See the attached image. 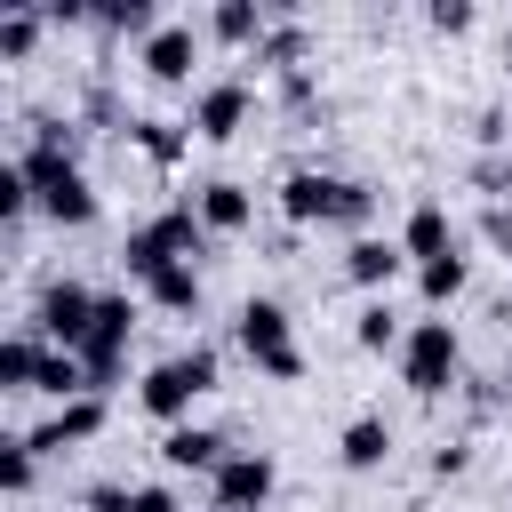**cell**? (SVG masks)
<instances>
[{"label": "cell", "mask_w": 512, "mask_h": 512, "mask_svg": "<svg viewBox=\"0 0 512 512\" xmlns=\"http://www.w3.org/2000/svg\"><path fill=\"white\" fill-rule=\"evenodd\" d=\"M352 344H360V352H400L408 328H400V312H392L384 296H368V304L352 312Z\"/></svg>", "instance_id": "21"}, {"label": "cell", "mask_w": 512, "mask_h": 512, "mask_svg": "<svg viewBox=\"0 0 512 512\" xmlns=\"http://www.w3.org/2000/svg\"><path fill=\"white\" fill-rule=\"evenodd\" d=\"M280 216L288 224H336V232H368L376 216V192L360 176H336V168H288L280 176Z\"/></svg>", "instance_id": "1"}, {"label": "cell", "mask_w": 512, "mask_h": 512, "mask_svg": "<svg viewBox=\"0 0 512 512\" xmlns=\"http://www.w3.org/2000/svg\"><path fill=\"white\" fill-rule=\"evenodd\" d=\"M128 496H136V488H120V480H96L80 504H88V512H128Z\"/></svg>", "instance_id": "30"}, {"label": "cell", "mask_w": 512, "mask_h": 512, "mask_svg": "<svg viewBox=\"0 0 512 512\" xmlns=\"http://www.w3.org/2000/svg\"><path fill=\"white\" fill-rule=\"evenodd\" d=\"M424 24L456 40V32H472V24H480V8H472V0H432V8H424Z\"/></svg>", "instance_id": "27"}, {"label": "cell", "mask_w": 512, "mask_h": 512, "mask_svg": "<svg viewBox=\"0 0 512 512\" xmlns=\"http://www.w3.org/2000/svg\"><path fill=\"white\" fill-rule=\"evenodd\" d=\"M192 216L208 224V240H224V232H248V224H256V200H248V184L208 176V184L192 192Z\"/></svg>", "instance_id": "13"}, {"label": "cell", "mask_w": 512, "mask_h": 512, "mask_svg": "<svg viewBox=\"0 0 512 512\" xmlns=\"http://www.w3.org/2000/svg\"><path fill=\"white\" fill-rule=\"evenodd\" d=\"M264 24H272V16H264L256 0H216V8H208V32H216L224 48H248V56H256V40H264Z\"/></svg>", "instance_id": "19"}, {"label": "cell", "mask_w": 512, "mask_h": 512, "mask_svg": "<svg viewBox=\"0 0 512 512\" xmlns=\"http://www.w3.org/2000/svg\"><path fill=\"white\" fill-rule=\"evenodd\" d=\"M400 248H408V264H440V256H456V224H448V208H440V200H416L408 224H400Z\"/></svg>", "instance_id": "14"}, {"label": "cell", "mask_w": 512, "mask_h": 512, "mask_svg": "<svg viewBox=\"0 0 512 512\" xmlns=\"http://www.w3.org/2000/svg\"><path fill=\"white\" fill-rule=\"evenodd\" d=\"M128 144H136L152 168H176V160L192 152V120H152V112H144V120H128Z\"/></svg>", "instance_id": "17"}, {"label": "cell", "mask_w": 512, "mask_h": 512, "mask_svg": "<svg viewBox=\"0 0 512 512\" xmlns=\"http://www.w3.org/2000/svg\"><path fill=\"white\" fill-rule=\"evenodd\" d=\"M136 64H144L160 88H184L192 64H200V32H192V24H160L152 40H136Z\"/></svg>", "instance_id": "11"}, {"label": "cell", "mask_w": 512, "mask_h": 512, "mask_svg": "<svg viewBox=\"0 0 512 512\" xmlns=\"http://www.w3.org/2000/svg\"><path fill=\"white\" fill-rule=\"evenodd\" d=\"M32 480H40V456H32L24 440H8V448H0V496H8V504H24V496H32Z\"/></svg>", "instance_id": "26"}, {"label": "cell", "mask_w": 512, "mask_h": 512, "mask_svg": "<svg viewBox=\"0 0 512 512\" xmlns=\"http://www.w3.org/2000/svg\"><path fill=\"white\" fill-rule=\"evenodd\" d=\"M272 488H280V464H272L264 448H232V456L208 472V504H216V512H264Z\"/></svg>", "instance_id": "8"}, {"label": "cell", "mask_w": 512, "mask_h": 512, "mask_svg": "<svg viewBox=\"0 0 512 512\" xmlns=\"http://www.w3.org/2000/svg\"><path fill=\"white\" fill-rule=\"evenodd\" d=\"M40 24H48V8L8 0V8H0V64H24V56L40 48Z\"/></svg>", "instance_id": "20"}, {"label": "cell", "mask_w": 512, "mask_h": 512, "mask_svg": "<svg viewBox=\"0 0 512 512\" xmlns=\"http://www.w3.org/2000/svg\"><path fill=\"white\" fill-rule=\"evenodd\" d=\"M504 64H512V32H504Z\"/></svg>", "instance_id": "34"}, {"label": "cell", "mask_w": 512, "mask_h": 512, "mask_svg": "<svg viewBox=\"0 0 512 512\" xmlns=\"http://www.w3.org/2000/svg\"><path fill=\"white\" fill-rule=\"evenodd\" d=\"M464 280H472V264H464V248H456V256H440V264H416V296H424L432 312H448V304L464 296Z\"/></svg>", "instance_id": "22"}, {"label": "cell", "mask_w": 512, "mask_h": 512, "mask_svg": "<svg viewBox=\"0 0 512 512\" xmlns=\"http://www.w3.org/2000/svg\"><path fill=\"white\" fill-rule=\"evenodd\" d=\"M24 208H32V176H24L16 160H8V168H0V224H16Z\"/></svg>", "instance_id": "28"}, {"label": "cell", "mask_w": 512, "mask_h": 512, "mask_svg": "<svg viewBox=\"0 0 512 512\" xmlns=\"http://www.w3.org/2000/svg\"><path fill=\"white\" fill-rule=\"evenodd\" d=\"M40 360H48V344H40L32 328H16V336L0 344V384H8V392H32V384H40Z\"/></svg>", "instance_id": "24"}, {"label": "cell", "mask_w": 512, "mask_h": 512, "mask_svg": "<svg viewBox=\"0 0 512 512\" xmlns=\"http://www.w3.org/2000/svg\"><path fill=\"white\" fill-rule=\"evenodd\" d=\"M88 328H96V288L88 280H48L40 304H32V336L56 344V352H80Z\"/></svg>", "instance_id": "7"}, {"label": "cell", "mask_w": 512, "mask_h": 512, "mask_svg": "<svg viewBox=\"0 0 512 512\" xmlns=\"http://www.w3.org/2000/svg\"><path fill=\"white\" fill-rule=\"evenodd\" d=\"M400 272H408V248H400V240H384V232H360V240L344 248V280H352V288H368V296H384Z\"/></svg>", "instance_id": "12"}, {"label": "cell", "mask_w": 512, "mask_h": 512, "mask_svg": "<svg viewBox=\"0 0 512 512\" xmlns=\"http://www.w3.org/2000/svg\"><path fill=\"white\" fill-rule=\"evenodd\" d=\"M16 168L32 176V208L48 216V224H96V184H88V168L72 160V152H16Z\"/></svg>", "instance_id": "5"}, {"label": "cell", "mask_w": 512, "mask_h": 512, "mask_svg": "<svg viewBox=\"0 0 512 512\" xmlns=\"http://www.w3.org/2000/svg\"><path fill=\"white\" fill-rule=\"evenodd\" d=\"M104 416H112V408H104V392H88V400H64V408H48V416H40L32 432H16V440H24L32 456H64V448L96 440V432H104Z\"/></svg>", "instance_id": "10"}, {"label": "cell", "mask_w": 512, "mask_h": 512, "mask_svg": "<svg viewBox=\"0 0 512 512\" xmlns=\"http://www.w3.org/2000/svg\"><path fill=\"white\" fill-rule=\"evenodd\" d=\"M128 512H184V504H176V488H160V480H152V488H136V496H128Z\"/></svg>", "instance_id": "32"}, {"label": "cell", "mask_w": 512, "mask_h": 512, "mask_svg": "<svg viewBox=\"0 0 512 512\" xmlns=\"http://www.w3.org/2000/svg\"><path fill=\"white\" fill-rule=\"evenodd\" d=\"M216 392V352L208 344H184V352H168V360H152L144 368V384H136V408L144 416H160L168 432L192 416V400H208Z\"/></svg>", "instance_id": "3"}, {"label": "cell", "mask_w": 512, "mask_h": 512, "mask_svg": "<svg viewBox=\"0 0 512 512\" xmlns=\"http://www.w3.org/2000/svg\"><path fill=\"white\" fill-rule=\"evenodd\" d=\"M232 448H224V432H208V424H176V432H160V464L168 472H216Z\"/></svg>", "instance_id": "15"}, {"label": "cell", "mask_w": 512, "mask_h": 512, "mask_svg": "<svg viewBox=\"0 0 512 512\" xmlns=\"http://www.w3.org/2000/svg\"><path fill=\"white\" fill-rule=\"evenodd\" d=\"M152 312H200V264H168L160 280H144Z\"/></svg>", "instance_id": "23"}, {"label": "cell", "mask_w": 512, "mask_h": 512, "mask_svg": "<svg viewBox=\"0 0 512 512\" xmlns=\"http://www.w3.org/2000/svg\"><path fill=\"white\" fill-rule=\"evenodd\" d=\"M480 232H488V240H496V248H504V256H512V200H496V208H488V216H480Z\"/></svg>", "instance_id": "31"}, {"label": "cell", "mask_w": 512, "mask_h": 512, "mask_svg": "<svg viewBox=\"0 0 512 512\" xmlns=\"http://www.w3.org/2000/svg\"><path fill=\"white\" fill-rule=\"evenodd\" d=\"M232 336H240V352L256 360V376H272V384H296V376H304L296 320H288V304H280V296H248V304L232 312Z\"/></svg>", "instance_id": "4"}, {"label": "cell", "mask_w": 512, "mask_h": 512, "mask_svg": "<svg viewBox=\"0 0 512 512\" xmlns=\"http://www.w3.org/2000/svg\"><path fill=\"white\" fill-rule=\"evenodd\" d=\"M208 248V224L192 216V200H176V208H160V216H144L128 240H120V264H128V280L144 288V280H160L168 264H192Z\"/></svg>", "instance_id": "2"}, {"label": "cell", "mask_w": 512, "mask_h": 512, "mask_svg": "<svg viewBox=\"0 0 512 512\" xmlns=\"http://www.w3.org/2000/svg\"><path fill=\"white\" fill-rule=\"evenodd\" d=\"M384 456H392V424L384 416H352L336 432V464L344 472H384Z\"/></svg>", "instance_id": "16"}, {"label": "cell", "mask_w": 512, "mask_h": 512, "mask_svg": "<svg viewBox=\"0 0 512 512\" xmlns=\"http://www.w3.org/2000/svg\"><path fill=\"white\" fill-rule=\"evenodd\" d=\"M464 464H472V448H456V440L432 448V480H448V472H464Z\"/></svg>", "instance_id": "33"}, {"label": "cell", "mask_w": 512, "mask_h": 512, "mask_svg": "<svg viewBox=\"0 0 512 512\" xmlns=\"http://www.w3.org/2000/svg\"><path fill=\"white\" fill-rule=\"evenodd\" d=\"M256 64H272L280 80H288V72H304V64H312V32H304L296 16L264 24V40H256Z\"/></svg>", "instance_id": "18"}, {"label": "cell", "mask_w": 512, "mask_h": 512, "mask_svg": "<svg viewBox=\"0 0 512 512\" xmlns=\"http://www.w3.org/2000/svg\"><path fill=\"white\" fill-rule=\"evenodd\" d=\"M456 368H464V344H456V328L432 312V320H416L408 328V344H400V384L416 392V400H440L448 384H456Z\"/></svg>", "instance_id": "6"}, {"label": "cell", "mask_w": 512, "mask_h": 512, "mask_svg": "<svg viewBox=\"0 0 512 512\" xmlns=\"http://www.w3.org/2000/svg\"><path fill=\"white\" fill-rule=\"evenodd\" d=\"M248 104H256V88H248L240 72L200 80V88H192V136H200V144H232V136L248 128Z\"/></svg>", "instance_id": "9"}, {"label": "cell", "mask_w": 512, "mask_h": 512, "mask_svg": "<svg viewBox=\"0 0 512 512\" xmlns=\"http://www.w3.org/2000/svg\"><path fill=\"white\" fill-rule=\"evenodd\" d=\"M472 184H480V192H488V208H496V200L512 192V160H504V152H488V160H472Z\"/></svg>", "instance_id": "29"}, {"label": "cell", "mask_w": 512, "mask_h": 512, "mask_svg": "<svg viewBox=\"0 0 512 512\" xmlns=\"http://www.w3.org/2000/svg\"><path fill=\"white\" fill-rule=\"evenodd\" d=\"M88 24H96V32H136V40H152V32H160L152 0H104V8H88Z\"/></svg>", "instance_id": "25"}, {"label": "cell", "mask_w": 512, "mask_h": 512, "mask_svg": "<svg viewBox=\"0 0 512 512\" xmlns=\"http://www.w3.org/2000/svg\"><path fill=\"white\" fill-rule=\"evenodd\" d=\"M504 512H512V496H504Z\"/></svg>", "instance_id": "35"}]
</instances>
